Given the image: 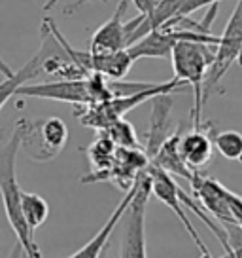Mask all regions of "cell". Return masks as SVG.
Returning <instances> with one entry per match:
<instances>
[{
  "instance_id": "cell-1",
  "label": "cell",
  "mask_w": 242,
  "mask_h": 258,
  "mask_svg": "<svg viewBox=\"0 0 242 258\" xmlns=\"http://www.w3.org/2000/svg\"><path fill=\"white\" fill-rule=\"evenodd\" d=\"M21 150V129L16 123L14 133L0 143V198L10 226L17 237L19 249L27 258H42L40 249L34 241V232L29 228L21 211V188L17 184L16 161Z\"/></svg>"
},
{
  "instance_id": "cell-2",
  "label": "cell",
  "mask_w": 242,
  "mask_h": 258,
  "mask_svg": "<svg viewBox=\"0 0 242 258\" xmlns=\"http://www.w3.org/2000/svg\"><path fill=\"white\" fill-rule=\"evenodd\" d=\"M16 95L48 99L68 105H95L119 95V80H110L100 73H89L81 78H61L46 84H23Z\"/></svg>"
},
{
  "instance_id": "cell-3",
  "label": "cell",
  "mask_w": 242,
  "mask_h": 258,
  "mask_svg": "<svg viewBox=\"0 0 242 258\" xmlns=\"http://www.w3.org/2000/svg\"><path fill=\"white\" fill-rule=\"evenodd\" d=\"M182 88H186V84L182 80H178V78H172L169 82H161V84H150L148 88L127 93V95H115L112 99H108V101H102V103L83 105L74 112V116L85 127H91L95 129V131H104L112 121L125 118V114L135 110L137 106L144 105L146 101H152L155 95L172 93V91Z\"/></svg>"
},
{
  "instance_id": "cell-4",
  "label": "cell",
  "mask_w": 242,
  "mask_h": 258,
  "mask_svg": "<svg viewBox=\"0 0 242 258\" xmlns=\"http://www.w3.org/2000/svg\"><path fill=\"white\" fill-rule=\"evenodd\" d=\"M212 44L199 40H178L170 51L172 59V69H174V78L182 80L186 86H191L195 95V105L191 110V121L193 127H199L202 123V88L204 80L210 71V64L214 61V49H210Z\"/></svg>"
},
{
  "instance_id": "cell-5",
  "label": "cell",
  "mask_w": 242,
  "mask_h": 258,
  "mask_svg": "<svg viewBox=\"0 0 242 258\" xmlns=\"http://www.w3.org/2000/svg\"><path fill=\"white\" fill-rule=\"evenodd\" d=\"M21 129V150L33 161H51L68 143V127L61 118L17 120Z\"/></svg>"
},
{
  "instance_id": "cell-6",
  "label": "cell",
  "mask_w": 242,
  "mask_h": 258,
  "mask_svg": "<svg viewBox=\"0 0 242 258\" xmlns=\"http://www.w3.org/2000/svg\"><path fill=\"white\" fill-rule=\"evenodd\" d=\"M150 196H152V180L146 169L138 178L137 194L123 215L119 258H148L146 254V207H148Z\"/></svg>"
},
{
  "instance_id": "cell-7",
  "label": "cell",
  "mask_w": 242,
  "mask_h": 258,
  "mask_svg": "<svg viewBox=\"0 0 242 258\" xmlns=\"http://www.w3.org/2000/svg\"><path fill=\"white\" fill-rule=\"evenodd\" d=\"M242 51V0L236 2L233 14L227 21L225 29L218 36V44L214 48V61L210 64V71L204 80V88H202V99L204 103L208 101L212 91L218 88L221 78L225 73L234 64L238 63V57Z\"/></svg>"
},
{
  "instance_id": "cell-8",
  "label": "cell",
  "mask_w": 242,
  "mask_h": 258,
  "mask_svg": "<svg viewBox=\"0 0 242 258\" xmlns=\"http://www.w3.org/2000/svg\"><path fill=\"white\" fill-rule=\"evenodd\" d=\"M148 175H150V180H152V194H154L161 203H165V205L176 215L178 220L184 224L186 232L191 235V239H193V243L197 245L199 252H201V256L212 258L210 256L208 247L204 245V241L201 239L199 232L193 228L191 220H189V217H187L186 209H184V203H182V200H180V184L174 180V177L169 175L167 171H163L161 167L154 165V163L148 165Z\"/></svg>"
},
{
  "instance_id": "cell-9",
  "label": "cell",
  "mask_w": 242,
  "mask_h": 258,
  "mask_svg": "<svg viewBox=\"0 0 242 258\" xmlns=\"http://www.w3.org/2000/svg\"><path fill=\"white\" fill-rule=\"evenodd\" d=\"M189 182L202 209L221 222L234 224L233 211H231V190H227L218 180L202 175L201 171H195Z\"/></svg>"
},
{
  "instance_id": "cell-10",
  "label": "cell",
  "mask_w": 242,
  "mask_h": 258,
  "mask_svg": "<svg viewBox=\"0 0 242 258\" xmlns=\"http://www.w3.org/2000/svg\"><path fill=\"white\" fill-rule=\"evenodd\" d=\"M55 44L57 40L55 36H53V32L49 31V27L44 23V42H42L38 53L31 61H27L17 73H12L10 76H6L4 80L0 82V110H2V106L6 105L12 97L16 95V91L23 84H29L33 78H36L40 73H44V61H46V57L49 53H53L51 49H53Z\"/></svg>"
},
{
  "instance_id": "cell-11",
  "label": "cell",
  "mask_w": 242,
  "mask_h": 258,
  "mask_svg": "<svg viewBox=\"0 0 242 258\" xmlns=\"http://www.w3.org/2000/svg\"><path fill=\"white\" fill-rule=\"evenodd\" d=\"M212 133H214L212 123H206V125L201 123L199 127H193L187 133H182L180 143H178V150H180L182 160L186 161V165L191 171H201L212 160V154H214Z\"/></svg>"
},
{
  "instance_id": "cell-12",
  "label": "cell",
  "mask_w": 242,
  "mask_h": 258,
  "mask_svg": "<svg viewBox=\"0 0 242 258\" xmlns=\"http://www.w3.org/2000/svg\"><path fill=\"white\" fill-rule=\"evenodd\" d=\"M142 173H144V171H142ZM142 173H140V175H142ZM137 188H138V180L135 182V186H133L131 190L125 192V196L121 198V202L117 203V207L112 211V215H110V217L106 218L104 226H102L97 234H95V237H93V239H89V241L85 243L80 250H76L74 254H70V256H66V258H100L102 256V252L108 249V243H110V237H112L113 230L117 228L119 220L123 218L125 211H127V207H129L131 200L135 198Z\"/></svg>"
},
{
  "instance_id": "cell-13",
  "label": "cell",
  "mask_w": 242,
  "mask_h": 258,
  "mask_svg": "<svg viewBox=\"0 0 242 258\" xmlns=\"http://www.w3.org/2000/svg\"><path fill=\"white\" fill-rule=\"evenodd\" d=\"M154 106H152V118H150V129L146 133V154L152 160L161 145L170 137V112H172V93H161L155 95Z\"/></svg>"
},
{
  "instance_id": "cell-14",
  "label": "cell",
  "mask_w": 242,
  "mask_h": 258,
  "mask_svg": "<svg viewBox=\"0 0 242 258\" xmlns=\"http://www.w3.org/2000/svg\"><path fill=\"white\" fill-rule=\"evenodd\" d=\"M127 6H129V0H119L110 19L95 31L89 42V51H117V49L127 48L125 25H123V16L127 12Z\"/></svg>"
},
{
  "instance_id": "cell-15",
  "label": "cell",
  "mask_w": 242,
  "mask_h": 258,
  "mask_svg": "<svg viewBox=\"0 0 242 258\" xmlns=\"http://www.w3.org/2000/svg\"><path fill=\"white\" fill-rule=\"evenodd\" d=\"M180 137H182V125H178L176 131L170 133V137L163 143L161 148L157 150V154L152 158V163L161 167L163 171H167L172 177H182L186 180H191L195 171L189 169L186 165V161L182 160V156H180V150H178Z\"/></svg>"
},
{
  "instance_id": "cell-16",
  "label": "cell",
  "mask_w": 242,
  "mask_h": 258,
  "mask_svg": "<svg viewBox=\"0 0 242 258\" xmlns=\"http://www.w3.org/2000/svg\"><path fill=\"white\" fill-rule=\"evenodd\" d=\"M87 160L91 165V173L81 177V184H89L93 178L104 173L115 163V152H117V146L113 145V141L108 135H104L102 131H98V137L87 146Z\"/></svg>"
},
{
  "instance_id": "cell-17",
  "label": "cell",
  "mask_w": 242,
  "mask_h": 258,
  "mask_svg": "<svg viewBox=\"0 0 242 258\" xmlns=\"http://www.w3.org/2000/svg\"><path fill=\"white\" fill-rule=\"evenodd\" d=\"M21 211H23L25 220L33 232H36L49 217L48 202L38 194L25 192V190H21Z\"/></svg>"
},
{
  "instance_id": "cell-18",
  "label": "cell",
  "mask_w": 242,
  "mask_h": 258,
  "mask_svg": "<svg viewBox=\"0 0 242 258\" xmlns=\"http://www.w3.org/2000/svg\"><path fill=\"white\" fill-rule=\"evenodd\" d=\"M212 143L225 160L240 161L242 163V133L227 129V131H214L212 133Z\"/></svg>"
},
{
  "instance_id": "cell-19",
  "label": "cell",
  "mask_w": 242,
  "mask_h": 258,
  "mask_svg": "<svg viewBox=\"0 0 242 258\" xmlns=\"http://www.w3.org/2000/svg\"><path fill=\"white\" fill-rule=\"evenodd\" d=\"M102 133L112 139L113 145L117 146V148H137V146H140L138 145L137 131L125 118L112 121Z\"/></svg>"
},
{
  "instance_id": "cell-20",
  "label": "cell",
  "mask_w": 242,
  "mask_h": 258,
  "mask_svg": "<svg viewBox=\"0 0 242 258\" xmlns=\"http://www.w3.org/2000/svg\"><path fill=\"white\" fill-rule=\"evenodd\" d=\"M129 2H133L138 8V12L144 14V16H148V14L154 10L155 4H157V0H129Z\"/></svg>"
},
{
  "instance_id": "cell-21",
  "label": "cell",
  "mask_w": 242,
  "mask_h": 258,
  "mask_svg": "<svg viewBox=\"0 0 242 258\" xmlns=\"http://www.w3.org/2000/svg\"><path fill=\"white\" fill-rule=\"evenodd\" d=\"M238 64L242 67V51H240V57H238Z\"/></svg>"
},
{
  "instance_id": "cell-22",
  "label": "cell",
  "mask_w": 242,
  "mask_h": 258,
  "mask_svg": "<svg viewBox=\"0 0 242 258\" xmlns=\"http://www.w3.org/2000/svg\"><path fill=\"white\" fill-rule=\"evenodd\" d=\"M229 254H231V252H225V254H223L221 258H229Z\"/></svg>"
},
{
  "instance_id": "cell-23",
  "label": "cell",
  "mask_w": 242,
  "mask_h": 258,
  "mask_svg": "<svg viewBox=\"0 0 242 258\" xmlns=\"http://www.w3.org/2000/svg\"><path fill=\"white\" fill-rule=\"evenodd\" d=\"M100 258H106V254H104V252H102V256H100Z\"/></svg>"
},
{
  "instance_id": "cell-24",
  "label": "cell",
  "mask_w": 242,
  "mask_h": 258,
  "mask_svg": "<svg viewBox=\"0 0 242 258\" xmlns=\"http://www.w3.org/2000/svg\"><path fill=\"white\" fill-rule=\"evenodd\" d=\"M219 2H221V0H219Z\"/></svg>"
}]
</instances>
